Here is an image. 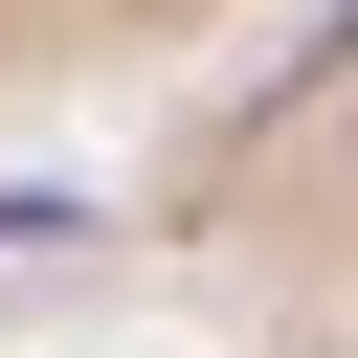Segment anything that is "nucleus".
<instances>
[{
    "label": "nucleus",
    "instance_id": "1",
    "mask_svg": "<svg viewBox=\"0 0 358 358\" xmlns=\"http://www.w3.org/2000/svg\"><path fill=\"white\" fill-rule=\"evenodd\" d=\"M134 246L224 358H358V0H291L134 157Z\"/></svg>",
    "mask_w": 358,
    "mask_h": 358
},
{
    "label": "nucleus",
    "instance_id": "2",
    "mask_svg": "<svg viewBox=\"0 0 358 358\" xmlns=\"http://www.w3.org/2000/svg\"><path fill=\"white\" fill-rule=\"evenodd\" d=\"M268 0H0V112H67V90H157L201 45H246Z\"/></svg>",
    "mask_w": 358,
    "mask_h": 358
}]
</instances>
